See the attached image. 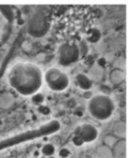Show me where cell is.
<instances>
[{
  "mask_svg": "<svg viewBox=\"0 0 132 158\" xmlns=\"http://www.w3.org/2000/svg\"><path fill=\"white\" fill-rule=\"evenodd\" d=\"M113 158H126V141L119 139L111 149Z\"/></svg>",
  "mask_w": 132,
  "mask_h": 158,
  "instance_id": "8",
  "label": "cell"
},
{
  "mask_svg": "<svg viewBox=\"0 0 132 158\" xmlns=\"http://www.w3.org/2000/svg\"><path fill=\"white\" fill-rule=\"evenodd\" d=\"M72 143L75 146H77V147H80V146L84 144V142H83V140L81 139V137L79 135H74L73 137H72Z\"/></svg>",
  "mask_w": 132,
  "mask_h": 158,
  "instance_id": "17",
  "label": "cell"
},
{
  "mask_svg": "<svg viewBox=\"0 0 132 158\" xmlns=\"http://www.w3.org/2000/svg\"><path fill=\"white\" fill-rule=\"evenodd\" d=\"M87 108L94 119L104 122L110 119L115 111L113 99L105 94H98L90 98Z\"/></svg>",
  "mask_w": 132,
  "mask_h": 158,
  "instance_id": "2",
  "label": "cell"
},
{
  "mask_svg": "<svg viewBox=\"0 0 132 158\" xmlns=\"http://www.w3.org/2000/svg\"><path fill=\"white\" fill-rule=\"evenodd\" d=\"M49 28V23L47 22V17L43 15H37L34 18L33 22V30L37 32L36 35H45Z\"/></svg>",
  "mask_w": 132,
  "mask_h": 158,
  "instance_id": "6",
  "label": "cell"
},
{
  "mask_svg": "<svg viewBox=\"0 0 132 158\" xmlns=\"http://www.w3.org/2000/svg\"><path fill=\"white\" fill-rule=\"evenodd\" d=\"M76 83L77 85L84 91H88L93 85V81L91 80V78L85 73H80L76 75Z\"/></svg>",
  "mask_w": 132,
  "mask_h": 158,
  "instance_id": "7",
  "label": "cell"
},
{
  "mask_svg": "<svg viewBox=\"0 0 132 158\" xmlns=\"http://www.w3.org/2000/svg\"><path fill=\"white\" fill-rule=\"evenodd\" d=\"M96 156H97V158H113L111 149L108 148L104 144L98 146L96 150Z\"/></svg>",
  "mask_w": 132,
  "mask_h": 158,
  "instance_id": "11",
  "label": "cell"
},
{
  "mask_svg": "<svg viewBox=\"0 0 132 158\" xmlns=\"http://www.w3.org/2000/svg\"><path fill=\"white\" fill-rule=\"evenodd\" d=\"M125 79V74L123 69H112L110 73V80L111 83L114 85H120L124 81Z\"/></svg>",
  "mask_w": 132,
  "mask_h": 158,
  "instance_id": "9",
  "label": "cell"
},
{
  "mask_svg": "<svg viewBox=\"0 0 132 158\" xmlns=\"http://www.w3.org/2000/svg\"><path fill=\"white\" fill-rule=\"evenodd\" d=\"M8 83L22 96H33L38 93L43 85V73L34 63L18 62L9 71Z\"/></svg>",
  "mask_w": 132,
  "mask_h": 158,
  "instance_id": "1",
  "label": "cell"
},
{
  "mask_svg": "<svg viewBox=\"0 0 132 158\" xmlns=\"http://www.w3.org/2000/svg\"><path fill=\"white\" fill-rule=\"evenodd\" d=\"M80 56V50L76 43H63L58 49V63L63 67H69L76 63Z\"/></svg>",
  "mask_w": 132,
  "mask_h": 158,
  "instance_id": "4",
  "label": "cell"
},
{
  "mask_svg": "<svg viewBox=\"0 0 132 158\" xmlns=\"http://www.w3.org/2000/svg\"><path fill=\"white\" fill-rule=\"evenodd\" d=\"M40 154H41V152H40L39 150H35L34 153H33V155H34V158L39 157V156H40Z\"/></svg>",
  "mask_w": 132,
  "mask_h": 158,
  "instance_id": "19",
  "label": "cell"
},
{
  "mask_svg": "<svg viewBox=\"0 0 132 158\" xmlns=\"http://www.w3.org/2000/svg\"><path fill=\"white\" fill-rule=\"evenodd\" d=\"M31 158H34V157H31Z\"/></svg>",
  "mask_w": 132,
  "mask_h": 158,
  "instance_id": "21",
  "label": "cell"
},
{
  "mask_svg": "<svg viewBox=\"0 0 132 158\" xmlns=\"http://www.w3.org/2000/svg\"><path fill=\"white\" fill-rule=\"evenodd\" d=\"M71 156V151L68 148H61L59 150V156L61 158H68Z\"/></svg>",
  "mask_w": 132,
  "mask_h": 158,
  "instance_id": "16",
  "label": "cell"
},
{
  "mask_svg": "<svg viewBox=\"0 0 132 158\" xmlns=\"http://www.w3.org/2000/svg\"><path fill=\"white\" fill-rule=\"evenodd\" d=\"M90 78L91 80L93 81L94 80H97V81H99L101 80L103 77V71L102 69L99 67V66H94V67H92V69H90Z\"/></svg>",
  "mask_w": 132,
  "mask_h": 158,
  "instance_id": "12",
  "label": "cell"
},
{
  "mask_svg": "<svg viewBox=\"0 0 132 158\" xmlns=\"http://www.w3.org/2000/svg\"><path fill=\"white\" fill-rule=\"evenodd\" d=\"M31 97H32V101H33V103H35L37 106H41L43 103V101H44V96L42 94H39V93L34 94Z\"/></svg>",
  "mask_w": 132,
  "mask_h": 158,
  "instance_id": "15",
  "label": "cell"
},
{
  "mask_svg": "<svg viewBox=\"0 0 132 158\" xmlns=\"http://www.w3.org/2000/svg\"><path fill=\"white\" fill-rule=\"evenodd\" d=\"M74 135H79L84 143H93L98 138V131L93 124H84L77 127Z\"/></svg>",
  "mask_w": 132,
  "mask_h": 158,
  "instance_id": "5",
  "label": "cell"
},
{
  "mask_svg": "<svg viewBox=\"0 0 132 158\" xmlns=\"http://www.w3.org/2000/svg\"><path fill=\"white\" fill-rule=\"evenodd\" d=\"M47 158H55V157H54V156H49V157H47Z\"/></svg>",
  "mask_w": 132,
  "mask_h": 158,
  "instance_id": "20",
  "label": "cell"
},
{
  "mask_svg": "<svg viewBox=\"0 0 132 158\" xmlns=\"http://www.w3.org/2000/svg\"><path fill=\"white\" fill-rule=\"evenodd\" d=\"M119 139L112 135V134H108L106 135L105 138H104V145H105L110 149H112V147L115 145L117 143V142L118 141Z\"/></svg>",
  "mask_w": 132,
  "mask_h": 158,
  "instance_id": "14",
  "label": "cell"
},
{
  "mask_svg": "<svg viewBox=\"0 0 132 158\" xmlns=\"http://www.w3.org/2000/svg\"><path fill=\"white\" fill-rule=\"evenodd\" d=\"M112 135H114L118 139H125L126 136V125L123 121L118 122L114 124L112 128Z\"/></svg>",
  "mask_w": 132,
  "mask_h": 158,
  "instance_id": "10",
  "label": "cell"
},
{
  "mask_svg": "<svg viewBox=\"0 0 132 158\" xmlns=\"http://www.w3.org/2000/svg\"><path fill=\"white\" fill-rule=\"evenodd\" d=\"M37 110H38L40 113H42L43 115H48L50 113V109L47 106H43V105L38 106V109Z\"/></svg>",
  "mask_w": 132,
  "mask_h": 158,
  "instance_id": "18",
  "label": "cell"
},
{
  "mask_svg": "<svg viewBox=\"0 0 132 158\" xmlns=\"http://www.w3.org/2000/svg\"><path fill=\"white\" fill-rule=\"evenodd\" d=\"M41 153L46 157L53 156L56 153V146L53 145L52 143H46L43 146Z\"/></svg>",
  "mask_w": 132,
  "mask_h": 158,
  "instance_id": "13",
  "label": "cell"
},
{
  "mask_svg": "<svg viewBox=\"0 0 132 158\" xmlns=\"http://www.w3.org/2000/svg\"><path fill=\"white\" fill-rule=\"evenodd\" d=\"M43 81H45L49 89L57 93L67 90L70 84L68 74L57 68L47 69L43 74Z\"/></svg>",
  "mask_w": 132,
  "mask_h": 158,
  "instance_id": "3",
  "label": "cell"
}]
</instances>
